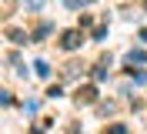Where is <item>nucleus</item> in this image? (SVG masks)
Listing matches in <instances>:
<instances>
[{"mask_svg":"<svg viewBox=\"0 0 147 134\" xmlns=\"http://www.w3.org/2000/svg\"><path fill=\"white\" fill-rule=\"evenodd\" d=\"M34 67H37V74H40V77H50V67H47V64H44V61H37V64H34Z\"/></svg>","mask_w":147,"mask_h":134,"instance_id":"obj_3","label":"nucleus"},{"mask_svg":"<svg viewBox=\"0 0 147 134\" xmlns=\"http://www.w3.org/2000/svg\"><path fill=\"white\" fill-rule=\"evenodd\" d=\"M107 134H127V127H124V124H114V127H110Z\"/></svg>","mask_w":147,"mask_h":134,"instance_id":"obj_4","label":"nucleus"},{"mask_svg":"<svg viewBox=\"0 0 147 134\" xmlns=\"http://www.w3.org/2000/svg\"><path fill=\"white\" fill-rule=\"evenodd\" d=\"M144 61H147L144 50H130V64H144Z\"/></svg>","mask_w":147,"mask_h":134,"instance_id":"obj_2","label":"nucleus"},{"mask_svg":"<svg viewBox=\"0 0 147 134\" xmlns=\"http://www.w3.org/2000/svg\"><path fill=\"white\" fill-rule=\"evenodd\" d=\"M77 44H80V34H77V30H67V34H64V47H67V50H74Z\"/></svg>","mask_w":147,"mask_h":134,"instance_id":"obj_1","label":"nucleus"}]
</instances>
